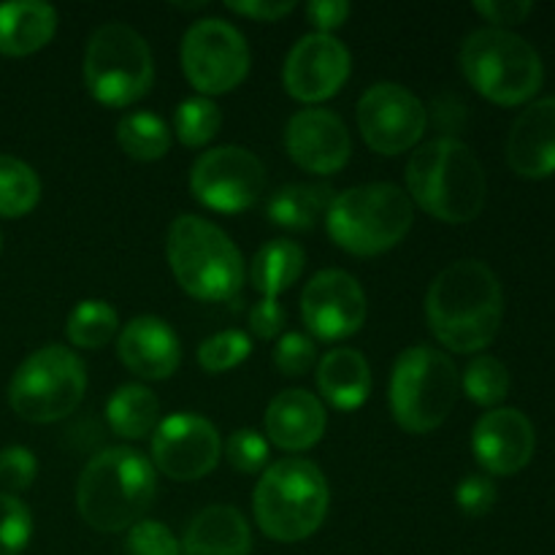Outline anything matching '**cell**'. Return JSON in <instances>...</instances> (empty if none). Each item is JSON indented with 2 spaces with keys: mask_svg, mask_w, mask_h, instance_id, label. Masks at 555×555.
<instances>
[{
  "mask_svg": "<svg viewBox=\"0 0 555 555\" xmlns=\"http://www.w3.org/2000/svg\"><path fill=\"white\" fill-rule=\"evenodd\" d=\"M426 318L453 352L486 350L502 328V282L482 260H455L428 287Z\"/></svg>",
  "mask_w": 555,
  "mask_h": 555,
  "instance_id": "6da1fadb",
  "label": "cell"
},
{
  "mask_svg": "<svg viewBox=\"0 0 555 555\" xmlns=\"http://www.w3.org/2000/svg\"><path fill=\"white\" fill-rule=\"evenodd\" d=\"M406 193L431 217L461 225L477 220L486 209V171L472 146L442 135L412 152L406 163Z\"/></svg>",
  "mask_w": 555,
  "mask_h": 555,
  "instance_id": "7a4b0ae2",
  "label": "cell"
},
{
  "mask_svg": "<svg viewBox=\"0 0 555 555\" xmlns=\"http://www.w3.org/2000/svg\"><path fill=\"white\" fill-rule=\"evenodd\" d=\"M155 493V466L141 450L106 448L81 472L76 507L87 526L114 534L144 520Z\"/></svg>",
  "mask_w": 555,
  "mask_h": 555,
  "instance_id": "3957f363",
  "label": "cell"
},
{
  "mask_svg": "<svg viewBox=\"0 0 555 555\" xmlns=\"http://www.w3.org/2000/svg\"><path fill=\"white\" fill-rule=\"evenodd\" d=\"M168 266L198 301H236L244 287V258L222 228L198 215H179L168 228Z\"/></svg>",
  "mask_w": 555,
  "mask_h": 555,
  "instance_id": "277c9868",
  "label": "cell"
},
{
  "mask_svg": "<svg viewBox=\"0 0 555 555\" xmlns=\"http://www.w3.org/2000/svg\"><path fill=\"white\" fill-rule=\"evenodd\" d=\"M331 491L318 464L282 459L263 472L253 493L255 520L276 542L309 540L328 515Z\"/></svg>",
  "mask_w": 555,
  "mask_h": 555,
  "instance_id": "5b68a950",
  "label": "cell"
},
{
  "mask_svg": "<svg viewBox=\"0 0 555 555\" xmlns=\"http://www.w3.org/2000/svg\"><path fill=\"white\" fill-rule=\"evenodd\" d=\"M412 222L415 206L410 195L390 182L358 184L336 193L325 215V228L336 247L363 258L393 249L410 233Z\"/></svg>",
  "mask_w": 555,
  "mask_h": 555,
  "instance_id": "8992f818",
  "label": "cell"
},
{
  "mask_svg": "<svg viewBox=\"0 0 555 555\" xmlns=\"http://www.w3.org/2000/svg\"><path fill=\"white\" fill-rule=\"evenodd\" d=\"M461 70L469 85L499 106H520L540 92L545 65L526 38L502 27H482L461 47Z\"/></svg>",
  "mask_w": 555,
  "mask_h": 555,
  "instance_id": "52a82bcc",
  "label": "cell"
},
{
  "mask_svg": "<svg viewBox=\"0 0 555 555\" xmlns=\"http://www.w3.org/2000/svg\"><path fill=\"white\" fill-rule=\"evenodd\" d=\"M459 393V369L437 347L415 345L396 358L390 374V412L404 431L428 434L442 426Z\"/></svg>",
  "mask_w": 555,
  "mask_h": 555,
  "instance_id": "ba28073f",
  "label": "cell"
},
{
  "mask_svg": "<svg viewBox=\"0 0 555 555\" xmlns=\"http://www.w3.org/2000/svg\"><path fill=\"white\" fill-rule=\"evenodd\" d=\"M155 81L150 43L125 22H106L87 41L85 85L98 103L112 108L133 106Z\"/></svg>",
  "mask_w": 555,
  "mask_h": 555,
  "instance_id": "9c48e42d",
  "label": "cell"
},
{
  "mask_svg": "<svg viewBox=\"0 0 555 555\" xmlns=\"http://www.w3.org/2000/svg\"><path fill=\"white\" fill-rule=\"evenodd\" d=\"M87 369L74 350L47 345L30 352L9 385V404L22 421L57 423L81 404Z\"/></svg>",
  "mask_w": 555,
  "mask_h": 555,
  "instance_id": "30bf717a",
  "label": "cell"
},
{
  "mask_svg": "<svg viewBox=\"0 0 555 555\" xmlns=\"http://www.w3.org/2000/svg\"><path fill=\"white\" fill-rule=\"evenodd\" d=\"M182 68L204 95L236 90L249 74L247 38L220 16L193 22L182 38Z\"/></svg>",
  "mask_w": 555,
  "mask_h": 555,
  "instance_id": "8fae6325",
  "label": "cell"
},
{
  "mask_svg": "<svg viewBox=\"0 0 555 555\" xmlns=\"http://www.w3.org/2000/svg\"><path fill=\"white\" fill-rule=\"evenodd\" d=\"M266 166L244 146L204 152L190 171V190L204 206L225 215L247 211L263 195Z\"/></svg>",
  "mask_w": 555,
  "mask_h": 555,
  "instance_id": "7c38bea8",
  "label": "cell"
},
{
  "mask_svg": "<svg viewBox=\"0 0 555 555\" xmlns=\"http://www.w3.org/2000/svg\"><path fill=\"white\" fill-rule=\"evenodd\" d=\"M428 112L421 98L396 81L369 87L358 101V128L377 155H401L426 133Z\"/></svg>",
  "mask_w": 555,
  "mask_h": 555,
  "instance_id": "4fadbf2b",
  "label": "cell"
},
{
  "mask_svg": "<svg viewBox=\"0 0 555 555\" xmlns=\"http://www.w3.org/2000/svg\"><path fill=\"white\" fill-rule=\"evenodd\" d=\"M220 455L222 442L217 428L193 412L166 417L152 434V466L177 482L206 477Z\"/></svg>",
  "mask_w": 555,
  "mask_h": 555,
  "instance_id": "5bb4252c",
  "label": "cell"
},
{
  "mask_svg": "<svg viewBox=\"0 0 555 555\" xmlns=\"http://www.w3.org/2000/svg\"><path fill=\"white\" fill-rule=\"evenodd\" d=\"M301 318L309 334L318 339H347L366 323V293L347 271H318L301 293Z\"/></svg>",
  "mask_w": 555,
  "mask_h": 555,
  "instance_id": "9a60e30c",
  "label": "cell"
},
{
  "mask_svg": "<svg viewBox=\"0 0 555 555\" xmlns=\"http://www.w3.org/2000/svg\"><path fill=\"white\" fill-rule=\"evenodd\" d=\"M352 60L345 43L328 33H309L285 60V87L296 101L320 103L334 98L350 76Z\"/></svg>",
  "mask_w": 555,
  "mask_h": 555,
  "instance_id": "2e32d148",
  "label": "cell"
},
{
  "mask_svg": "<svg viewBox=\"0 0 555 555\" xmlns=\"http://www.w3.org/2000/svg\"><path fill=\"white\" fill-rule=\"evenodd\" d=\"M285 150L298 168L320 177L341 171L350 160L352 141L341 117L328 108H301L285 128Z\"/></svg>",
  "mask_w": 555,
  "mask_h": 555,
  "instance_id": "e0dca14e",
  "label": "cell"
},
{
  "mask_svg": "<svg viewBox=\"0 0 555 555\" xmlns=\"http://www.w3.org/2000/svg\"><path fill=\"white\" fill-rule=\"evenodd\" d=\"M534 448V423L513 406H496L486 412L472 431V450L488 475H518L529 466Z\"/></svg>",
  "mask_w": 555,
  "mask_h": 555,
  "instance_id": "ac0fdd59",
  "label": "cell"
},
{
  "mask_svg": "<svg viewBox=\"0 0 555 555\" xmlns=\"http://www.w3.org/2000/svg\"><path fill=\"white\" fill-rule=\"evenodd\" d=\"M117 356L135 377L166 379L182 363V345L177 331L166 320L141 314L119 331Z\"/></svg>",
  "mask_w": 555,
  "mask_h": 555,
  "instance_id": "d6986e66",
  "label": "cell"
},
{
  "mask_svg": "<svg viewBox=\"0 0 555 555\" xmlns=\"http://www.w3.org/2000/svg\"><path fill=\"white\" fill-rule=\"evenodd\" d=\"M507 163L518 177L547 179L555 173V95L529 103L513 122Z\"/></svg>",
  "mask_w": 555,
  "mask_h": 555,
  "instance_id": "ffe728a7",
  "label": "cell"
},
{
  "mask_svg": "<svg viewBox=\"0 0 555 555\" xmlns=\"http://www.w3.org/2000/svg\"><path fill=\"white\" fill-rule=\"evenodd\" d=\"M266 434L276 448L304 453L325 434V406L314 393L301 388L282 390L266 410Z\"/></svg>",
  "mask_w": 555,
  "mask_h": 555,
  "instance_id": "44dd1931",
  "label": "cell"
},
{
  "mask_svg": "<svg viewBox=\"0 0 555 555\" xmlns=\"http://www.w3.org/2000/svg\"><path fill=\"white\" fill-rule=\"evenodd\" d=\"M179 545H182V555H249L253 534L238 509L217 504V507L201 509L190 520Z\"/></svg>",
  "mask_w": 555,
  "mask_h": 555,
  "instance_id": "7402d4cb",
  "label": "cell"
},
{
  "mask_svg": "<svg viewBox=\"0 0 555 555\" xmlns=\"http://www.w3.org/2000/svg\"><path fill=\"white\" fill-rule=\"evenodd\" d=\"M320 396L334 410L352 412L366 404L372 393V369L369 361L352 347H336L320 358L318 366Z\"/></svg>",
  "mask_w": 555,
  "mask_h": 555,
  "instance_id": "603a6c76",
  "label": "cell"
},
{
  "mask_svg": "<svg viewBox=\"0 0 555 555\" xmlns=\"http://www.w3.org/2000/svg\"><path fill=\"white\" fill-rule=\"evenodd\" d=\"M57 30V11L41 0H14L0 5V54L27 57L47 47Z\"/></svg>",
  "mask_w": 555,
  "mask_h": 555,
  "instance_id": "cb8c5ba5",
  "label": "cell"
},
{
  "mask_svg": "<svg viewBox=\"0 0 555 555\" xmlns=\"http://www.w3.org/2000/svg\"><path fill=\"white\" fill-rule=\"evenodd\" d=\"M336 198L331 184H285L269 201V220L291 231H309L323 220Z\"/></svg>",
  "mask_w": 555,
  "mask_h": 555,
  "instance_id": "d4e9b609",
  "label": "cell"
},
{
  "mask_svg": "<svg viewBox=\"0 0 555 555\" xmlns=\"http://www.w3.org/2000/svg\"><path fill=\"white\" fill-rule=\"evenodd\" d=\"M106 421L122 439H146L160 426V401L144 385H119L106 404Z\"/></svg>",
  "mask_w": 555,
  "mask_h": 555,
  "instance_id": "484cf974",
  "label": "cell"
},
{
  "mask_svg": "<svg viewBox=\"0 0 555 555\" xmlns=\"http://www.w3.org/2000/svg\"><path fill=\"white\" fill-rule=\"evenodd\" d=\"M304 249L291 238H274L255 253L249 280L263 298H276L280 293L291 291L304 271Z\"/></svg>",
  "mask_w": 555,
  "mask_h": 555,
  "instance_id": "4316f807",
  "label": "cell"
},
{
  "mask_svg": "<svg viewBox=\"0 0 555 555\" xmlns=\"http://www.w3.org/2000/svg\"><path fill=\"white\" fill-rule=\"evenodd\" d=\"M117 141L125 155L133 160H160L171 146V130L157 114L133 112L125 114L117 125Z\"/></svg>",
  "mask_w": 555,
  "mask_h": 555,
  "instance_id": "83f0119b",
  "label": "cell"
},
{
  "mask_svg": "<svg viewBox=\"0 0 555 555\" xmlns=\"http://www.w3.org/2000/svg\"><path fill=\"white\" fill-rule=\"evenodd\" d=\"M41 201V179L25 160L0 152V217L27 215Z\"/></svg>",
  "mask_w": 555,
  "mask_h": 555,
  "instance_id": "f1b7e54d",
  "label": "cell"
},
{
  "mask_svg": "<svg viewBox=\"0 0 555 555\" xmlns=\"http://www.w3.org/2000/svg\"><path fill=\"white\" fill-rule=\"evenodd\" d=\"M119 318L114 307L101 298H87V301L76 304L74 312L68 314V334L70 345L81 347V350H98V347L108 345L117 336Z\"/></svg>",
  "mask_w": 555,
  "mask_h": 555,
  "instance_id": "f546056e",
  "label": "cell"
},
{
  "mask_svg": "<svg viewBox=\"0 0 555 555\" xmlns=\"http://www.w3.org/2000/svg\"><path fill=\"white\" fill-rule=\"evenodd\" d=\"M461 390L469 396L475 404L496 410L509 393V372L499 358L480 356L466 366L464 379H461Z\"/></svg>",
  "mask_w": 555,
  "mask_h": 555,
  "instance_id": "4dcf8cb0",
  "label": "cell"
},
{
  "mask_svg": "<svg viewBox=\"0 0 555 555\" xmlns=\"http://www.w3.org/2000/svg\"><path fill=\"white\" fill-rule=\"evenodd\" d=\"M222 112L211 98H188L177 106L173 114V130L184 146H206L217 133H220Z\"/></svg>",
  "mask_w": 555,
  "mask_h": 555,
  "instance_id": "1f68e13d",
  "label": "cell"
},
{
  "mask_svg": "<svg viewBox=\"0 0 555 555\" xmlns=\"http://www.w3.org/2000/svg\"><path fill=\"white\" fill-rule=\"evenodd\" d=\"M249 352H253V341H249V336L244 331H220V334L201 341L198 363L204 372L222 374L247 361Z\"/></svg>",
  "mask_w": 555,
  "mask_h": 555,
  "instance_id": "d6a6232c",
  "label": "cell"
},
{
  "mask_svg": "<svg viewBox=\"0 0 555 555\" xmlns=\"http://www.w3.org/2000/svg\"><path fill=\"white\" fill-rule=\"evenodd\" d=\"M33 537V515L14 493H0V555H20Z\"/></svg>",
  "mask_w": 555,
  "mask_h": 555,
  "instance_id": "836d02e7",
  "label": "cell"
},
{
  "mask_svg": "<svg viewBox=\"0 0 555 555\" xmlns=\"http://www.w3.org/2000/svg\"><path fill=\"white\" fill-rule=\"evenodd\" d=\"M125 551L128 555H182V545L168 526L157 520H139L128 529Z\"/></svg>",
  "mask_w": 555,
  "mask_h": 555,
  "instance_id": "e575fe53",
  "label": "cell"
},
{
  "mask_svg": "<svg viewBox=\"0 0 555 555\" xmlns=\"http://www.w3.org/2000/svg\"><path fill=\"white\" fill-rule=\"evenodd\" d=\"M225 459L242 475H255L269 461V442L258 431H253V428H238V431L228 437Z\"/></svg>",
  "mask_w": 555,
  "mask_h": 555,
  "instance_id": "d590c367",
  "label": "cell"
},
{
  "mask_svg": "<svg viewBox=\"0 0 555 555\" xmlns=\"http://www.w3.org/2000/svg\"><path fill=\"white\" fill-rule=\"evenodd\" d=\"M318 361L314 341L304 334H285L274 347V366L287 377L307 374Z\"/></svg>",
  "mask_w": 555,
  "mask_h": 555,
  "instance_id": "8d00e7d4",
  "label": "cell"
},
{
  "mask_svg": "<svg viewBox=\"0 0 555 555\" xmlns=\"http://www.w3.org/2000/svg\"><path fill=\"white\" fill-rule=\"evenodd\" d=\"M36 455L22 444H11V448L0 450V486L11 493H20L33 486L36 480Z\"/></svg>",
  "mask_w": 555,
  "mask_h": 555,
  "instance_id": "74e56055",
  "label": "cell"
},
{
  "mask_svg": "<svg viewBox=\"0 0 555 555\" xmlns=\"http://www.w3.org/2000/svg\"><path fill=\"white\" fill-rule=\"evenodd\" d=\"M455 502H459L461 513L469 518H482L496 504V486L488 475H469L459 482L455 488Z\"/></svg>",
  "mask_w": 555,
  "mask_h": 555,
  "instance_id": "f35d334b",
  "label": "cell"
},
{
  "mask_svg": "<svg viewBox=\"0 0 555 555\" xmlns=\"http://www.w3.org/2000/svg\"><path fill=\"white\" fill-rule=\"evenodd\" d=\"M285 320L287 314L276 298H260V301L253 304V309H249V328H253V334L263 341L276 339V336L282 334V328H285Z\"/></svg>",
  "mask_w": 555,
  "mask_h": 555,
  "instance_id": "ab89813d",
  "label": "cell"
},
{
  "mask_svg": "<svg viewBox=\"0 0 555 555\" xmlns=\"http://www.w3.org/2000/svg\"><path fill=\"white\" fill-rule=\"evenodd\" d=\"M475 11L504 30L507 25H520V22L529 20L534 3H529V0H477Z\"/></svg>",
  "mask_w": 555,
  "mask_h": 555,
  "instance_id": "60d3db41",
  "label": "cell"
},
{
  "mask_svg": "<svg viewBox=\"0 0 555 555\" xmlns=\"http://www.w3.org/2000/svg\"><path fill=\"white\" fill-rule=\"evenodd\" d=\"M350 3L347 0H312L307 5L309 22L318 27V33H328L336 30V27L345 25L350 20Z\"/></svg>",
  "mask_w": 555,
  "mask_h": 555,
  "instance_id": "b9f144b4",
  "label": "cell"
},
{
  "mask_svg": "<svg viewBox=\"0 0 555 555\" xmlns=\"http://www.w3.org/2000/svg\"><path fill=\"white\" fill-rule=\"evenodd\" d=\"M228 9L233 14L253 16V20L260 22H276L282 16L291 14L296 9V3H287V0H244V3H236V0H228Z\"/></svg>",
  "mask_w": 555,
  "mask_h": 555,
  "instance_id": "7bdbcfd3",
  "label": "cell"
},
{
  "mask_svg": "<svg viewBox=\"0 0 555 555\" xmlns=\"http://www.w3.org/2000/svg\"><path fill=\"white\" fill-rule=\"evenodd\" d=\"M0 249H3V238H0Z\"/></svg>",
  "mask_w": 555,
  "mask_h": 555,
  "instance_id": "ee69618b",
  "label": "cell"
}]
</instances>
